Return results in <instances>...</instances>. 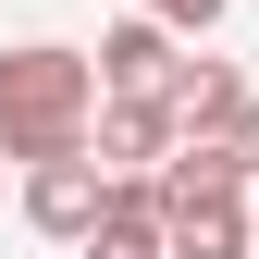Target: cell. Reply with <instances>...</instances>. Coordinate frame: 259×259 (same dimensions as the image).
<instances>
[{
    "label": "cell",
    "instance_id": "cell-1",
    "mask_svg": "<svg viewBox=\"0 0 259 259\" xmlns=\"http://www.w3.org/2000/svg\"><path fill=\"white\" fill-rule=\"evenodd\" d=\"M87 123H99V62L87 50H62V37L0 50V148H13L25 173H37V160H74Z\"/></svg>",
    "mask_w": 259,
    "mask_h": 259
},
{
    "label": "cell",
    "instance_id": "cell-2",
    "mask_svg": "<svg viewBox=\"0 0 259 259\" xmlns=\"http://www.w3.org/2000/svg\"><path fill=\"white\" fill-rule=\"evenodd\" d=\"M99 210H111V173H99V148H74V160H37V173H25V222H37V235H62V247H87V235H99Z\"/></svg>",
    "mask_w": 259,
    "mask_h": 259
},
{
    "label": "cell",
    "instance_id": "cell-3",
    "mask_svg": "<svg viewBox=\"0 0 259 259\" xmlns=\"http://www.w3.org/2000/svg\"><path fill=\"white\" fill-rule=\"evenodd\" d=\"M87 148H99V173H148V160H173V148H185V111H173V99H111V87H99Z\"/></svg>",
    "mask_w": 259,
    "mask_h": 259
},
{
    "label": "cell",
    "instance_id": "cell-4",
    "mask_svg": "<svg viewBox=\"0 0 259 259\" xmlns=\"http://www.w3.org/2000/svg\"><path fill=\"white\" fill-rule=\"evenodd\" d=\"M87 259H173V198H160V173H111V210H99V235H87Z\"/></svg>",
    "mask_w": 259,
    "mask_h": 259
},
{
    "label": "cell",
    "instance_id": "cell-5",
    "mask_svg": "<svg viewBox=\"0 0 259 259\" xmlns=\"http://www.w3.org/2000/svg\"><path fill=\"white\" fill-rule=\"evenodd\" d=\"M99 87H111V99H173V87H185V62H173V25L123 13L111 37H99Z\"/></svg>",
    "mask_w": 259,
    "mask_h": 259
},
{
    "label": "cell",
    "instance_id": "cell-6",
    "mask_svg": "<svg viewBox=\"0 0 259 259\" xmlns=\"http://www.w3.org/2000/svg\"><path fill=\"white\" fill-rule=\"evenodd\" d=\"M173 259H259L247 198H173Z\"/></svg>",
    "mask_w": 259,
    "mask_h": 259
},
{
    "label": "cell",
    "instance_id": "cell-7",
    "mask_svg": "<svg viewBox=\"0 0 259 259\" xmlns=\"http://www.w3.org/2000/svg\"><path fill=\"white\" fill-rule=\"evenodd\" d=\"M173 111H185V136H235V123H247V74H222V62H185Z\"/></svg>",
    "mask_w": 259,
    "mask_h": 259
},
{
    "label": "cell",
    "instance_id": "cell-8",
    "mask_svg": "<svg viewBox=\"0 0 259 259\" xmlns=\"http://www.w3.org/2000/svg\"><path fill=\"white\" fill-rule=\"evenodd\" d=\"M148 25H185V37H198V25H222V0H136Z\"/></svg>",
    "mask_w": 259,
    "mask_h": 259
},
{
    "label": "cell",
    "instance_id": "cell-9",
    "mask_svg": "<svg viewBox=\"0 0 259 259\" xmlns=\"http://www.w3.org/2000/svg\"><path fill=\"white\" fill-rule=\"evenodd\" d=\"M235 160H247V185H259V99H247V123H235Z\"/></svg>",
    "mask_w": 259,
    "mask_h": 259
}]
</instances>
